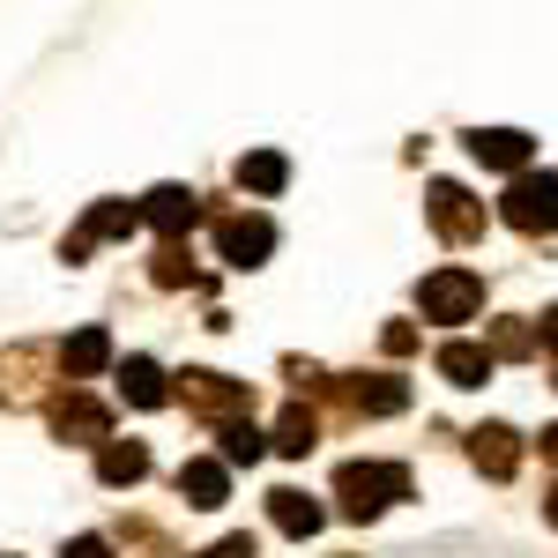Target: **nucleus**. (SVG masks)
Wrapping results in <instances>:
<instances>
[{"label": "nucleus", "mask_w": 558, "mask_h": 558, "mask_svg": "<svg viewBox=\"0 0 558 558\" xmlns=\"http://www.w3.org/2000/svg\"><path fill=\"white\" fill-rule=\"evenodd\" d=\"M336 499H343L350 521H373V514H387L395 499H410V470H402V462H343V470H336Z\"/></svg>", "instance_id": "nucleus-1"}, {"label": "nucleus", "mask_w": 558, "mask_h": 558, "mask_svg": "<svg viewBox=\"0 0 558 558\" xmlns=\"http://www.w3.org/2000/svg\"><path fill=\"white\" fill-rule=\"evenodd\" d=\"M499 223H514L529 239L558 231V172H514V186L499 194Z\"/></svg>", "instance_id": "nucleus-2"}, {"label": "nucleus", "mask_w": 558, "mask_h": 558, "mask_svg": "<svg viewBox=\"0 0 558 558\" xmlns=\"http://www.w3.org/2000/svg\"><path fill=\"white\" fill-rule=\"evenodd\" d=\"M179 402H194L209 425H231V417H254V380H231V373L186 365V373H179Z\"/></svg>", "instance_id": "nucleus-3"}, {"label": "nucleus", "mask_w": 558, "mask_h": 558, "mask_svg": "<svg viewBox=\"0 0 558 558\" xmlns=\"http://www.w3.org/2000/svg\"><path fill=\"white\" fill-rule=\"evenodd\" d=\"M476 305H484V276L476 268H432L425 283H417V313L425 320H476Z\"/></svg>", "instance_id": "nucleus-4"}, {"label": "nucleus", "mask_w": 558, "mask_h": 558, "mask_svg": "<svg viewBox=\"0 0 558 558\" xmlns=\"http://www.w3.org/2000/svg\"><path fill=\"white\" fill-rule=\"evenodd\" d=\"M425 216H432V231H439L447 246L484 239V202H476L470 186H454V179H432L425 186Z\"/></svg>", "instance_id": "nucleus-5"}, {"label": "nucleus", "mask_w": 558, "mask_h": 558, "mask_svg": "<svg viewBox=\"0 0 558 558\" xmlns=\"http://www.w3.org/2000/svg\"><path fill=\"white\" fill-rule=\"evenodd\" d=\"M45 425L60 432V439H75V447H105V439H112V410L68 380V395H52V402H45Z\"/></svg>", "instance_id": "nucleus-6"}, {"label": "nucleus", "mask_w": 558, "mask_h": 558, "mask_svg": "<svg viewBox=\"0 0 558 558\" xmlns=\"http://www.w3.org/2000/svg\"><path fill=\"white\" fill-rule=\"evenodd\" d=\"M134 223H142V202H97V209H89L83 223L60 239V260L75 268V260H89V246H97V239H128Z\"/></svg>", "instance_id": "nucleus-7"}, {"label": "nucleus", "mask_w": 558, "mask_h": 558, "mask_svg": "<svg viewBox=\"0 0 558 558\" xmlns=\"http://www.w3.org/2000/svg\"><path fill=\"white\" fill-rule=\"evenodd\" d=\"M216 254L231 260V268H260V260L276 254V223L268 216H216Z\"/></svg>", "instance_id": "nucleus-8"}, {"label": "nucleus", "mask_w": 558, "mask_h": 558, "mask_svg": "<svg viewBox=\"0 0 558 558\" xmlns=\"http://www.w3.org/2000/svg\"><path fill=\"white\" fill-rule=\"evenodd\" d=\"M462 149H470L476 165H492V172H529V157H536V142L521 128H470Z\"/></svg>", "instance_id": "nucleus-9"}, {"label": "nucleus", "mask_w": 558, "mask_h": 558, "mask_svg": "<svg viewBox=\"0 0 558 558\" xmlns=\"http://www.w3.org/2000/svg\"><path fill=\"white\" fill-rule=\"evenodd\" d=\"M357 417H402L410 410V380H395V373H357V380L336 387Z\"/></svg>", "instance_id": "nucleus-10"}, {"label": "nucleus", "mask_w": 558, "mask_h": 558, "mask_svg": "<svg viewBox=\"0 0 558 558\" xmlns=\"http://www.w3.org/2000/svg\"><path fill=\"white\" fill-rule=\"evenodd\" d=\"M268 521H276V529H283V536H320V521H328V507H320V499H313V492H299V484H276V492H268Z\"/></svg>", "instance_id": "nucleus-11"}, {"label": "nucleus", "mask_w": 558, "mask_h": 558, "mask_svg": "<svg viewBox=\"0 0 558 558\" xmlns=\"http://www.w3.org/2000/svg\"><path fill=\"white\" fill-rule=\"evenodd\" d=\"M142 223H157L165 239H186V231L202 223V202H194L186 186H149V202H142Z\"/></svg>", "instance_id": "nucleus-12"}, {"label": "nucleus", "mask_w": 558, "mask_h": 558, "mask_svg": "<svg viewBox=\"0 0 558 558\" xmlns=\"http://www.w3.org/2000/svg\"><path fill=\"white\" fill-rule=\"evenodd\" d=\"M179 499L202 507V514L223 507V499H231V462H209V454H202V462H179Z\"/></svg>", "instance_id": "nucleus-13"}, {"label": "nucleus", "mask_w": 558, "mask_h": 558, "mask_svg": "<svg viewBox=\"0 0 558 558\" xmlns=\"http://www.w3.org/2000/svg\"><path fill=\"white\" fill-rule=\"evenodd\" d=\"M38 365H60V350H8L0 357V402H38Z\"/></svg>", "instance_id": "nucleus-14"}, {"label": "nucleus", "mask_w": 558, "mask_h": 558, "mask_svg": "<svg viewBox=\"0 0 558 558\" xmlns=\"http://www.w3.org/2000/svg\"><path fill=\"white\" fill-rule=\"evenodd\" d=\"M470 462H476L484 476H499V484H507V476L521 470V439H514L507 425H476V432H470Z\"/></svg>", "instance_id": "nucleus-15"}, {"label": "nucleus", "mask_w": 558, "mask_h": 558, "mask_svg": "<svg viewBox=\"0 0 558 558\" xmlns=\"http://www.w3.org/2000/svg\"><path fill=\"white\" fill-rule=\"evenodd\" d=\"M432 365H439V380H447V387H484L499 357H492V343H439Z\"/></svg>", "instance_id": "nucleus-16"}, {"label": "nucleus", "mask_w": 558, "mask_h": 558, "mask_svg": "<svg viewBox=\"0 0 558 558\" xmlns=\"http://www.w3.org/2000/svg\"><path fill=\"white\" fill-rule=\"evenodd\" d=\"M105 365H112V336H105V328H75V336L60 343V373H68V380H97Z\"/></svg>", "instance_id": "nucleus-17"}, {"label": "nucleus", "mask_w": 558, "mask_h": 558, "mask_svg": "<svg viewBox=\"0 0 558 558\" xmlns=\"http://www.w3.org/2000/svg\"><path fill=\"white\" fill-rule=\"evenodd\" d=\"M120 402H134V410H165V402H172L165 365H157V357H128V365H120Z\"/></svg>", "instance_id": "nucleus-18"}, {"label": "nucleus", "mask_w": 558, "mask_h": 558, "mask_svg": "<svg viewBox=\"0 0 558 558\" xmlns=\"http://www.w3.org/2000/svg\"><path fill=\"white\" fill-rule=\"evenodd\" d=\"M97 476H105L112 492L142 484V476H149V447H142V439H105V447H97Z\"/></svg>", "instance_id": "nucleus-19"}, {"label": "nucleus", "mask_w": 558, "mask_h": 558, "mask_svg": "<svg viewBox=\"0 0 558 558\" xmlns=\"http://www.w3.org/2000/svg\"><path fill=\"white\" fill-rule=\"evenodd\" d=\"M268 447H276V439H268V432H260L254 417H231V425H216V462H231V470H239V462L254 470Z\"/></svg>", "instance_id": "nucleus-20"}, {"label": "nucleus", "mask_w": 558, "mask_h": 558, "mask_svg": "<svg viewBox=\"0 0 558 558\" xmlns=\"http://www.w3.org/2000/svg\"><path fill=\"white\" fill-rule=\"evenodd\" d=\"M268 439H276V454H291V462H305V454L320 447V417H313L305 402H291V410L276 417V432H268Z\"/></svg>", "instance_id": "nucleus-21"}, {"label": "nucleus", "mask_w": 558, "mask_h": 558, "mask_svg": "<svg viewBox=\"0 0 558 558\" xmlns=\"http://www.w3.org/2000/svg\"><path fill=\"white\" fill-rule=\"evenodd\" d=\"M239 186H246V194H283V186H291L283 149H254V157H239Z\"/></svg>", "instance_id": "nucleus-22"}, {"label": "nucleus", "mask_w": 558, "mask_h": 558, "mask_svg": "<svg viewBox=\"0 0 558 558\" xmlns=\"http://www.w3.org/2000/svg\"><path fill=\"white\" fill-rule=\"evenodd\" d=\"M149 283H165V291H179V283H209V276H194V260H186V246H179V239H165V246H157V260H149Z\"/></svg>", "instance_id": "nucleus-23"}, {"label": "nucleus", "mask_w": 558, "mask_h": 558, "mask_svg": "<svg viewBox=\"0 0 558 558\" xmlns=\"http://www.w3.org/2000/svg\"><path fill=\"white\" fill-rule=\"evenodd\" d=\"M536 328H521V320H499V328H492V357H536Z\"/></svg>", "instance_id": "nucleus-24"}, {"label": "nucleus", "mask_w": 558, "mask_h": 558, "mask_svg": "<svg viewBox=\"0 0 558 558\" xmlns=\"http://www.w3.org/2000/svg\"><path fill=\"white\" fill-rule=\"evenodd\" d=\"M194 558H260V544L239 529V536H223V544H209V551H194Z\"/></svg>", "instance_id": "nucleus-25"}, {"label": "nucleus", "mask_w": 558, "mask_h": 558, "mask_svg": "<svg viewBox=\"0 0 558 558\" xmlns=\"http://www.w3.org/2000/svg\"><path fill=\"white\" fill-rule=\"evenodd\" d=\"M387 357H410V350H417V328H410V320H387Z\"/></svg>", "instance_id": "nucleus-26"}, {"label": "nucleus", "mask_w": 558, "mask_h": 558, "mask_svg": "<svg viewBox=\"0 0 558 558\" xmlns=\"http://www.w3.org/2000/svg\"><path fill=\"white\" fill-rule=\"evenodd\" d=\"M60 558H112V544H105V536H75Z\"/></svg>", "instance_id": "nucleus-27"}, {"label": "nucleus", "mask_w": 558, "mask_h": 558, "mask_svg": "<svg viewBox=\"0 0 558 558\" xmlns=\"http://www.w3.org/2000/svg\"><path fill=\"white\" fill-rule=\"evenodd\" d=\"M536 343H544V350H558V305L544 313V320H536Z\"/></svg>", "instance_id": "nucleus-28"}, {"label": "nucleus", "mask_w": 558, "mask_h": 558, "mask_svg": "<svg viewBox=\"0 0 558 558\" xmlns=\"http://www.w3.org/2000/svg\"><path fill=\"white\" fill-rule=\"evenodd\" d=\"M544 521H551V529H558V484H551V492H544Z\"/></svg>", "instance_id": "nucleus-29"}, {"label": "nucleus", "mask_w": 558, "mask_h": 558, "mask_svg": "<svg viewBox=\"0 0 558 558\" xmlns=\"http://www.w3.org/2000/svg\"><path fill=\"white\" fill-rule=\"evenodd\" d=\"M544 454H551V462H558V425H544Z\"/></svg>", "instance_id": "nucleus-30"}]
</instances>
